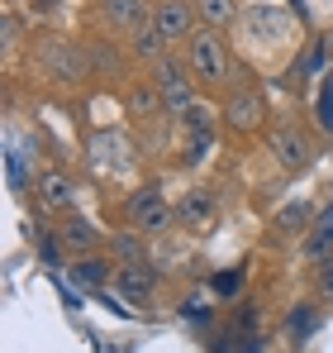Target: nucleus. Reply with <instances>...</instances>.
<instances>
[{
    "label": "nucleus",
    "instance_id": "nucleus-1",
    "mask_svg": "<svg viewBox=\"0 0 333 353\" xmlns=\"http://www.w3.org/2000/svg\"><path fill=\"white\" fill-rule=\"evenodd\" d=\"M158 91H162L166 115H176V119L191 115L195 96H191V77H186V67H181V62H162V67H158Z\"/></svg>",
    "mask_w": 333,
    "mask_h": 353
},
{
    "label": "nucleus",
    "instance_id": "nucleus-2",
    "mask_svg": "<svg viewBox=\"0 0 333 353\" xmlns=\"http://www.w3.org/2000/svg\"><path fill=\"white\" fill-rule=\"evenodd\" d=\"M129 220H133L138 230H148V234H162L166 225H171V205L162 201V191L143 186V191H133V201H129Z\"/></svg>",
    "mask_w": 333,
    "mask_h": 353
},
{
    "label": "nucleus",
    "instance_id": "nucleus-3",
    "mask_svg": "<svg viewBox=\"0 0 333 353\" xmlns=\"http://www.w3.org/2000/svg\"><path fill=\"white\" fill-rule=\"evenodd\" d=\"M267 143H272V158H277L286 172H305V168H310V143L300 139V129H290V124H277Z\"/></svg>",
    "mask_w": 333,
    "mask_h": 353
},
{
    "label": "nucleus",
    "instance_id": "nucleus-4",
    "mask_svg": "<svg viewBox=\"0 0 333 353\" xmlns=\"http://www.w3.org/2000/svg\"><path fill=\"white\" fill-rule=\"evenodd\" d=\"M191 67L205 77V81H224L228 77V53L215 34H195L191 39Z\"/></svg>",
    "mask_w": 333,
    "mask_h": 353
},
{
    "label": "nucleus",
    "instance_id": "nucleus-5",
    "mask_svg": "<svg viewBox=\"0 0 333 353\" xmlns=\"http://www.w3.org/2000/svg\"><path fill=\"white\" fill-rule=\"evenodd\" d=\"M43 62H48V72H53L57 81H81L86 77V58H81V48H72V43H48L43 48Z\"/></svg>",
    "mask_w": 333,
    "mask_h": 353
},
{
    "label": "nucleus",
    "instance_id": "nucleus-6",
    "mask_svg": "<svg viewBox=\"0 0 333 353\" xmlns=\"http://www.w3.org/2000/svg\"><path fill=\"white\" fill-rule=\"evenodd\" d=\"M267 115V105H262V96L257 91H233L228 96V105H224V119L233 124V129H257Z\"/></svg>",
    "mask_w": 333,
    "mask_h": 353
},
{
    "label": "nucleus",
    "instance_id": "nucleus-7",
    "mask_svg": "<svg viewBox=\"0 0 333 353\" xmlns=\"http://www.w3.org/2000/svg\"><path fill=\"white\" fill-rule=\"evenodd\" d=\"M191 24H195V5H186V0H166L158 10V34L162 39H186Z\"/></svg>",
    "mask_w": 333,
    "mask_h": 353
},
{
    "label": "nucleus",
    "instance_id": "nucleus-8",
    "mask_svg": "<svg viewBox=\"0 0 333 353\" xmlns=\"http://www.w3.org/2000/svg\"><path fill=\"white\" fill-rule=\"evenodd\" d=\"M248 34H253V39H272V43H281V39L290 34V24H286V14H281L277 5H257V10L248 14Z\"/></svg>",
    "mask_w": 333,
    "mask_h": 353
},
{
    "label": "nucleus",
    "instance_id": "nucleus-9",
    "mask_svg": "<svg viewBox=\"0 0 333 353\" xmlns=\"http://www.w3.org/2000/svg\"><path fill=\"white\" fill-rule=\"evenodd\" d=\"M219 353H262V339L253 330V310H238V325L219 339Z\"/></svg>",
    "mask_w": 333,
    "mask_h": 353
},
{
    "label": "nucleus",
    "instance_id": "nucleus-10",
    "mask_svg": "<svg viewBox=\"0 0 333 353\" xmlns=\"http://www.w3.org/2000/svg\"><path fill=\"white\" fill-rule=\"evenodd\" d=\"M186 129H191V158H205V148H210V139H215V110H210V105H191Z\"/></svg>",
    "mask_w": 333,
    "mask_h": 353
},
{
    "label": "nucleus",
    "instance_id": "nucleus-11",
    "mask_svg": "<svg viewBox=\"0 0 333 353\" xmlns=\"http://www.w3.org/2000/svg\"><path fill=\"white\" fill-rule=\"evenodd\" d=\"M105 14H110V24H119V29H143L148 0H105Z\"/></svg>",
    "mask_w": 333,
    "mask_h": 353
},
{
    "label": "nucleus",
    "instance_id": "nucleus-12",
    "mask_svg": "<svg viewBox=\"0 0 333 353\" xmlns=\"http://www.w3.org/2000/svg\"><path fill=\"white\" fill-rule=\"evenodd\" d=\"M39 201H43L48 210H67V205L76 201V191H72V181H67V176L48 172L43 181H39Z\"/></svg>",
    "mask_w": 333,
    "mask_h": 353
},
{
    "label": "nucleus",
    "instance_id": "nucleus-13",
    "mask_svg": "<svg viewBox=\"0 0 333 353\" xmlns=\"http://www.w3.org/2000/svg\"><path fill=\"white\" fill-rule=\"evenodd\" d=\"M91 153H96V163H105V168H129V148H124V139L119 134H96V143H91Z\"/></svg>",
    "mask_w": 333,
    "mask_h": 353
},
{
    "label": "nucleus",
    "instance_id": "nucleus-14",
    "mask_svg": "<svg viewBox=\"0 0 333 353\" xmlns=\"http://www.w3.org/2000/svg\"><path fill=\"white\" fill-rule=\"evenodd\" d=\"M195 14L210 24V29H224L238 19V0H195Z\"/></svg>",
    "mask_w": 333,
    "mask_h": 353
},
{
    "label": "nucleus",
    "instance_id": "nucleus-15",
    "mask_svg": "<svg viewBox=\"0 0 333 353\" xmlns=\"http://www.w3.org/2000/svg\"><path fill=\"white\" fill-rule=\"evenodd\" d=\"M176 215H181L186 225H210V215H215V201H210L205 191H191V196L176 205Z\"/></svg>",
    "mask_w": 333,
    "mask_h": 353
},
{
    "label": "nucleus",
    "instance_id": "nucleus-16",
    "mask_svg": "<svg viewBox=\"0 0 333 353\" xmlns=\"http://www.w3.org/2000/svg\"><path fill=\"white\" fill-rule=\"evenodd\" d=\"M110 248H114V258H119L124 268H143V258H148V243L138 234H114Z\"/></svg>",
    "mask_w": 333,
    "mask_h": 353
},
{
    "label": "nucleus",
    "instance_id": "nucleus-17",
    "mask_svg": "<svg viewBox=\"0 0 333 353\" xmlns=\"http://www.w3.org/2000/svg\"><path fill=\"white\" fill-rule=\"evenodd\" d=\"M119 292L129 296V301H148V292H153V272H143V268H124V272H119Z\"/></svg>",
    "mask_w": 333,
    "mask_h": 353
},
{
    "label": "nucleus",
    "instance_id": "nucleus-18",
    "mask_svg": "<svg viewBox=\"0 0 333 353\" xmlns=\"http://www.w3.org/2000/svg\"><path fill=\"white\" fill-rule=\"evenodd\" d=\"M329 248H333V210H329V215H324V225L314 230V239L305 243V258H324Z\"/></svg>",
    "mask_w": 333,
    "mask_h": 353
},
{
    "label": "nucleus",
    "instance_id": "nucleus-19",
    "mask_svg": "<svg viewBox=\"0 0 333 353\" xmlns=\"http://www.w3.org/2000/svg\"><path fill=\"white\" fill-rule=\"evenodd\" d=\"M105 277H110L105 263H72V282H81V287H100Z\"/></svg>",
    "mask_w": 333,
    "mask_h": 353
},
{
    "label": "nucleus",
    "instance_id": "nucleus-20",
    "mask_svg": "<svg viewBox=\"0 0 333 353\" xmlns=\"http://www.w3.org/2000/svg\"><path fill=\"white\" fill-rule=\"evenodd\" d=\"M133 53H143V58H158V53H162V34H158V24H153V29L143 24V29L133 34Z\"/></svg>",
    "mask_w": 333,
    "mask_h": 353
},
{
    "label": "nucleus",
    "instance_id": "nucleus-21",
    "mask_svg": "<svg viewBox=\"0 0 333 353\" xmlns=\"http://www.w3.org/2000/svg\"><path fill=\"white\" fill-rule=\"evenodd\" d=\"M305 220H310V201H290V205H286V210L277 215V225L286 230V234H290V230H300Z\"/></svg>",
    "mask_w": 333,
    "mask_h": 353
},
{
    "label": "nucleus",
    "instance_id": "nucleus-22",
    "mask_svg": "<svg viewBox=\"0 0 333 353\" xmlns=\"http://www.w3.org/2000/svg\"><path fill=\"white\" fill-rule=\"evenodd\" d=\"M158 101H162V91H153V86H138V91L129 96V110H133V115H153V110H158Z\"/></svg>",
    "mask_w": 333,
    "mask_h": 353
},
{
    "label": "nucleus",
    "instance_id": "nucleus-23",
    "mask_svg": "<svg viewBox=\"0 0 333 353\" xmlns=\"http://www.w3.org/2000/svg\"><path fill=\"white\" fill-rule=\"evenodd\" d=\"M314 325H319V315H314L310 305L290 310V334H295V339H310V334H314Z\"/></svg>",
    "mask_w": 333,
    "mask_h": 353
},
{
    "label": "nucleus",
    "instance_id": "nucleus-24",
    "mask_svg": "<svg viewBox=\"0 0 333 353\" xmlns=\"http://www.w3.org/2000/svg\"><path fill=\"white\" fill-rule=\"evenodd\" d=\"M238 287H243V272H215L210 277V292L215 296H238Z\"/></svg>",
    "mask_w": 333,
    "mask_h": 353
},
{
    "label": "nucleus",
    "instance_id": "nucleus-25",
    "mask_svg": "<svg viewBox=\"0 0 333 353\" xmlns=\"http://www.w3.org/2000/svg\"><path fill=\"white\" fill-rule=\"evenodd\" d=\"M67 243H72V248H91V243H96V230L76 220V225H67Z\"/></svg>",
    "mask_w": 333,
    "mask_h": 353
},
{
    "label": "nucleus",
    "instance_id": "nucleus-26",
    "mask_svg": "<svg viewBox=\"0 0 333 353\" xmlns=\"http://www.w3.org/2000/svg\"><path fill=\"white\" fill-rule=\"evenodd\" d=\"M319 119H324V129L333 134V86H324V96H319Z\"/></svg>",
    "mask_w": 333,
    "mask_h": 353
},
{
    "label": "nucleus",
    "instance_id": "nucleus-27",
    "mask_svg": "<svg viewBox=\"0 0 333 353\" xmlns=\"http://www.w3.org/2000/svg\"><path fill=\"white\" fill-rule=\"evenodd\" d=\"M5 163H10V186H24V163H19V153H14V148H10V158H5Z\"/></svg>",
    "mask_w": 333,
    "mask_h": 353
},
{
    "label": "nucleus",
    "instance_id": "nucleus-28",
    "mask_svg": "<svg viewBox=\"0 0 333 353\" xmlns=\"http://www.w3.org/2000/svg\"><path fill=\"white\" fill-rule=\"evenodd\" d=\"M324 292L333 296V268H329V272H324Z\"/></svg>",
    "mask_w": 333,
    "mask_h": 353
},
{
    "label": "nucleus",
    "instance_id": "nucleus-29",
    "mask_svg": "<svg viewBox=\"0 0 333 353\" xmlns=\"http://www.w3.org/2000/svg\"><path fill=\"white\" fill-rule=\"evenodd\" d=\"M39 10H53V0H39Z\"/></svg>",
    "mask_w": 333,
    "mask_h": 353
}]
</instances>
